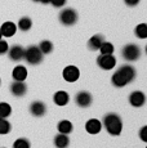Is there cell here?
<instances>
[{"instance_id":"obj_1","label":"cell","mask_w":147,"mask_h":148,"mask_svg":"<svg viewBox=\"0 0 147 148\" xmlns=\"http://www.w3.org/2000/svg\"><path fill=\"white\" fill-rule=\"evenodd\" d=\"M135 76H137V72H135L134 67L129 66V64H124V66L119 67L116 70V72L112 75L111 82L114 86L123 88L126 84H131L135 79Z\"/></svg>"},{"instance_id":"obj_2","label":"cell","mask_w":147,"mask_h":148,"mask_svg":"<svg viewBox=\"0 0 147 148\" xmlns=\"http://www.w3.org/2000/svg\"><path fill=\"white\" fill-rule=\"evenodd\" d=\"M103 126L106 127L107 133L111 135H120L123 130V121L120 116L116 113H107L103 119Z\"/></svg>"},{"instance_id":"obj_3","label":"cell","mask_w":147,"mask_h":148,"mask_svg":"<svg viewBox=\"0 0 147 148\" xmlns=\"http://www.w3.org/2000/svg\"><path fill=\"white\" fill-rule=\"evenodd\" d=\"M43 58H44V54L41 53V50L39 49V47H36V45H31L27 49H25L23 59H26L27 63L32 64V66H36V64L41 63Z\"/></svg>"},{"instance_id":"obj_4","label":"cell","mask_w":147,"mask_h":148,"mask_svg":"<svg viewBox=\"0 0 147 148\" xmlns=\"http://www.w3.org/2000/svg\"><path fill=\"white\" fill-rule=\"evenodd\" d=\"M78 21V12L72 8H66L59 13V22L65 26H72Z\"/></svg>"},{"instance_id":"obj_5","label":"cell","mask_w":147,"mask_h":148,"mask_svg":"<svg viewBox=\"0 0 147 148\" xmlns=\"http://www.w3.org/2000/svg\"><path fill=\"white\" fill-rule=\"evenodd\" d=\"M121 54H123L124 59H126V61H129V62H133V61H137L141 57V49L135 44H128L123 48Z\"/></svg>"},{"instance_id":"obj_6","label":"cell","mask_w":147,"mask_h":148,"mask_svg":"<svg viewBox=\"0 0 147 148\" xmlns=\"http://www.w3.org/2000/svg\"><path fill=\"white\" fill-rule=\"evenodd\" d=\"M97 63L102 70H112L116 66V58L112 54H101L97 58Z\"/></svg>"},{"instance_id":"obj_7","label":"cell","mask_w":147,"mask_h":148,"mask_svg":"<svg viewBox=\"0 0 147 148\" xmlns=\"http://www.w3.org/2000/svg\"><path fill=\"white\" fill-rule=\"evenodd\" d=\"M62 76H63V79L67 82H75L80 77V71L75 66H67V67H65L63 72H62Z\"/></svg>"},{"instance_id":"obj_8","label":"cell","mask_w":147,"mask_h":148,"mask_svg":"<svg viewBox=\"0 0 147 148\" xmlns=\"http://www.w3.org/2000/svg\"><path fill=\"white\" fill-rule=\"evenodd\" d=\"M92 95H90V93L85 92V90H83V92H79L78 94L75 97V102L76 104H78L79 107H83V108H87L89 107L90 104H92Z\"/></svg>"},{"instance_id":"obj_9","label":"cell","mask_w":147,"mask_h":148,"mask_svg":"<svg viewBox=\"0 0 147 148\" xmlns=\"http://www.w3.org/2000/svg\"><path fill=\"white\" fill-rule=\"evenodd\" d=\"M129 103L132 104L133 107H142L143 104L146 103V95L141 90H135L133 92L131 95H129Z\"/></svg>"},{"instance_id":"obj_10","label":"cell","mask_w":147,"mask_h":148,"mask_svg":"<svg viewBox=\"0 0 147 148\" xmlns=\"http://www.w3.org/2000/svg\"><path fill=\"white\" fill-rule=\"evenodd\" d=\"M10 93L16 97H23L27 93V85L25 81H16L10 84Z\"/></svg>"},{"instance_id":"obj_11","label":"cell","mask_w":147,"mask_h":148,"mask_svg":"<svg viewBox=\"0 0 147 148\" xmlns=\"http://www.w3.org/2000/svg\"><path fill=\"white\" fill-rule=\"evenodd\" d=\"M8 54H9L10 61L18 62L21 59H23L25 57V48H22L21 45H13L10 49H8Z\"/></svg>"},{"instance_id":"obj_12","label":"cell","mask_w":147,"mask_h":148,"mask_svg":"<svg viewBox=\"0 0 147 148\" xmlns=\"http://www.w3.org/2000/svg\"><path fill=\"white\" fill-rule=\"evenodd\" d=\"M30 112L31 115L36 116V117H41L47 112V106L40 101H35L30 104Z\"/></svg>"},{"instance_id":"obj_13","label":"cell","mask_w":147,"mask_h":148,"mask_svg":"<svg viewBox=\"0 0 147 148\" xmlns=\"http://www.w3.org/2000/svg\"><path fill=\"white\" fill-rule=\"evenodd\" d=\"M0 31H1L3 36H5V38H12L17 31V25L13 23V22H10V21H7L1 25Z\"/></svg>"},{"instance_id":"obj_14","label":"cell","mask_w":147,"mask_h":148,"mask_svg":"<svg viewBox=\"0 0 147 148\" xmlns=\"http://www.w3.org/2000/svg\"><path fill=\"white\" fill-rule=\"evenodd\" d=\"M101 129H102V122L100 120H95V119H90L85 124V130L89 134H98Z\"/></svg>"},{"instance_id":"obj_15","label":"cell","mask_w":147,"mask_h":148,"mask_svg":"<svg viewBox=\"0 0 147 148\" xmlns=\"http://www.w3.org/2000/svg\"><path fill=\"white\" fill-rule=\"evenodd\" d=\"M12 76L16 81H25L27 77V68L25 66H16L13 68Z\"/></svg>"},{"instance_id":"obj_16","label":"cell","mask_w":147,"mask_h":148,"mask_svg":"<svg viewBox=\"0 0 147 148\" xmlns=\"http://www.w3.org/2000/svg\"><path fill=\"white\" fill-rule=\"evenodd\" d=\"M53 101H54V103L57 106H66L70 102V95L66 92H63V90H59L53 97Z\"/></svg>"},{"instance_id":"obj_17","label":"cell","mask_w":147,"mask_h":148,"mask_svg":"<svg viewBox=\"0 0 147 148\" xmlns=\"http://www.w3.org/2000/svg\"><path fill=\"white\" fill-rule=\"evenodd\" d=\"M103 36L102 35H94V36H92V38L89 39V41H88V48L90 50H98L100 49V47L102 45V42H103Z\"/></svg>"},{"instance_id":"obj_18","label":"cell","mask_w":147,"mask_h":148,"mask_svg":"<svg viewBox=\"0 0 147 148\" xmlns=\"http://www.w3.org/2000/svg\"><path fill=\"white\" fill-rule=\"evenodd\" d=\"M70 144V138L67 136V134H62L59 133L58 135L54 136V146L58 148H65Z\"/></svg>"},{"instance_id":"obj_19","label":"cell","mask_w":147,"mask_h":148,"mask_svg":"<svg viewBox=\"0 0 147 148\" xmlns=\"http://www.w3.org/2000/svg\"><path fill=\"white\" fill-rule=\"evenodd\" d=\"M72 127L74 126H72L71 121H69V120H62V121H59L57 125L58 132L62 133V134H70V133L72 132Z\"/></svg>"},{"instance_id":"obj_20","label":"cell","mask_w":147,"mask_h":148,"mask_svg":"<svg viewBox=\"0 0 147 148\" xmlns=\"http://www.w3.org/2000/svg\"><path fill=\"white\" fill-rule=\"evenodd\" d=\"M17 27L19 28L21 31H29L31 27H32V21L29 18V17H23V18L19 19L18 25H17Z\"/></svg>"},{"instance_id":"obj_21","label":"cell","mask_w":147,"mask_h":148,"mask_svg":"<svg viewBox=\"0 0 147 148\" xmlns=\"http://www.w3.org/2000/svg\"><path fill=\"white\" fill-rule=\"evenodd\" d=\"M12 113V107L7 102H0V117L7 119Z\"/></svg>"},{"instance_id":"obj_22","label":"cell","mask_w":147,"mask_h":148,"mask_svg":"<svg viewBox=\"0 0 147 148\" xmlns=\"http://www.w3.org/2000/svg\"><path fill=\"white\" fill-rule=\"evenodd\" d=\"M10 130H12V125H10V122L8 121L7 119L0 117V134L5 135V134H8V133H10Z\"/></svg>"},{"instance_id":"obj_23","label":"cell","mask_w":147,"mask_h":148,"mask_svg":"<svg viewBox=\"0 0 147 148\" xmlns=\"http://www.w3.org/2000/svg\"><path fill=\"white\" fill-rule=\"evenodd\" d=\"M137 38L139 39H146L147 38V25L146 23H139L134 30Z\"/></svg>"},{"instance_id":"obj_24","label":"cell","mask_w":147,"mask_h":148,"mask_svg":"<svg viewBox=\"0 0 147 148\" xmlns=\"http://www.w3.org/2000/svg\"><path fill=\"white\" fill-rule=\"evenodd\" d=\"M39 49L41 50L43 54H49L53 52V44L49 40H43L39 45Z\"/></svg>"},{"instance_id":"obj_25","label":"cell","mask_w":147,"mask_h":148,"mask_svg":"<svg viewBox=\"0 0 147 148\" xmlns=\"http://www.w3.org/2000/svg\"><path fill=\"white\" fill-rule=\"evenodd\" d=\"M98 50L101 52V54H112L114 53V45L109 41H103Z\"/></svg>"},{"instance_id":"obj_26","label":"cell","mask_w":147,"mask_h":148,"mask_svg":"<svg viewBox=\"0 0 147 148\" xmlns=\"http://www.w3.org/2000/svg\"><path fill=\"white\" fill-rule=\"evenodd\" d=\"M30 142L27 140L26 138H19L17 139V140L14 142V144H13V147L14 148H30Z\"/></svg>"},{"instance_id":"obj_27","label":"cell","mask_w":147,"mask_h":148,"mask_svg":"<svg viewBox=\"0 0 147 148\" xmlns=\"http://www.w3.org/2000/svg\"><path fill=\"white\" fill-rule=\"evenodd\" d=\"M8 49H9V47H8V42L4 41L3 39H0V54L7 53Z\"/></svg>"},{"instance_id":"obj_28","label":"cell","mask_w":147,"mask_h":148,"mask_svg":"<svg viewBox=\"0 0 147 148\" xmlns=\"http://www.w3.org/2000/svg\"><path fill=\"white\" fill-rule=\"evenodd\" d=\"M49 3L53 5V7H56V8H61V7H63V5L66 4V0H50Z\"/></svg>"},{"instance_id":"obj_29","label":"cell","mask_w":147,"mask_h":148,"mask_svg":"<svg viewBox=\"0 0 147 148\" xmlns=\"http://www.w3.org/2000/svg\"><path fill=\"white\" fill-rule=\"evenodd\" d=\"M139 136L143 142H147V126H143L139 132Z\"/></svg>"},{"instance_id":"obj_30","label":"cell","mask_w":147,"mask_h":148,"mask_svg":"<svg viewBox=\"0 0 147 148\" xmlns=\"http://www.w3.org/2000/svg\"><path fill=\"white\" fill-rule=\"evenodd\" d=\"M124 1H125V4L129 5V7H135V5H137L141 0H124Z\"/></svg>"},{"instance_id":"obj_31","label":"cell","mask_w":147,"mask_h":148,"mask_svg":"<svg viewBox=\"0 0 147 148\" xmlns=\"http://www.w3.org/2000/svg\"><path fill=\"white\" fill-rule=\"evenodd\" d=\"M50 0H40V3H43V4H48Z\"/></svg>"},{"instance_id":"obj_32","label":"cell","mask_w":147,"mask_h":148,"mask_svg":"<svg viewBox=\"0 0 147 148\" xmlns=\"http://www.w3.org/2000/svg\"><path fill=\"white\" fill-rule=\"evenodd\" d=\"M0 39H3V35H1V31H0Z\"/></svg>"},{"instance_id":"obj_33","label":"cell","mask_w":147,"mask_h":148,"mask_svg":"<svg viewBox=\"0 0 147 148\" xmlns=\"http://www.w3.org/2000/svg\"><path fill=\"white\" fill-rule=\"evenodd\" d=\"M34 1H40V0H34Z\"/></svg>"},{"instance_id":"obj_34","label":"cell","mask_w":147,"mask_h":148,"mask_svg":"<svg viewBox=\"0 0 147 148\" xmlns=\"http://www.w3.org/2000/svg\"><path fill=\"white\" fill-rule=\"evenodd\" d=\"M0 81H1V80H0Z\"/></svg>"}]
</instances>
